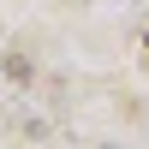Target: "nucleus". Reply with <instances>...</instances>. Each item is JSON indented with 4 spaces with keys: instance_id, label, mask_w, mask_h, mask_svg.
Wrapping results in <instances>:
<instances>
[{
    "instance_id": "nucleus-1",
    "label": "nucleus",
    "mask_w": 149,
    "mask_h": 149,
    "mask_svg": "<svg viewBox=\"0 0 149 149\" xmlns=\"http://www.w3.org/2000/svg\"><path fill=\"white\" fill-rule=\"evenodd\" d=\"M143 42H149V36H143Z\"/></svg>"
}]
</instances>
